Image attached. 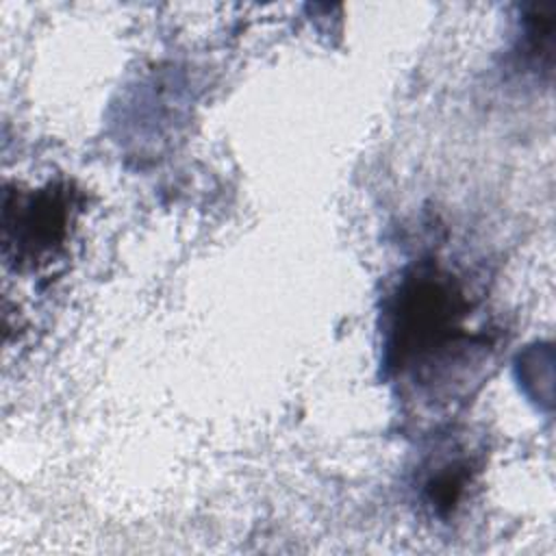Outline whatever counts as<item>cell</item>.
Instances as JSON below:
<instances>
[{"instance_id":"1","label":"cell","mask_w":556,"mask_h":556,"mask_svg":"<svg viewBox=\"0 0 556 556\" xmlns=\"http://www.w3.org/2000/svg\"><path fill=\"white\" fill-rule=\"evenodd\" d=\"M72 193L50 185L30 193L4 195V254L13 250L17 265H37L63 243L72 219Z\"/></svg>"}]
</instances>
